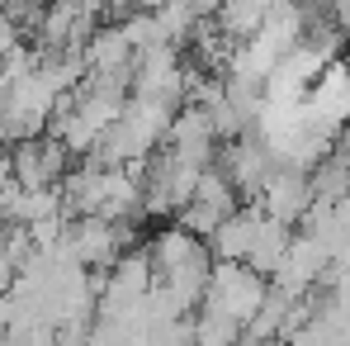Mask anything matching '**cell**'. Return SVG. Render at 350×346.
Listing matches in <instances>:
<instances>
[{
  "label": "cell",
  "instance_id": "4",
  "mask_svg": "<svg viewBox=\"0 0 350 346\" xmlns=\"http://www.w3.org/2000/svg\"><path fill=\"white\" fill-rule=\"evenodd\" d=\"M14 275H19V266H14V261H10V256L0 251V299H5V294L14 289Z\"/></svg>",
  "mask_w": 350,
  "mask_h": 346
},
{
  "label": "cell",
  "instance_id": "5",
  "mask_svg": "<svg viewBox=\"0 0 350 346\" xmlns=\"http://www.w3.org/2000/svg\"><path fill=\"white\" fill-rule=\"evenodd\" d=\"M5 237H10V228H5V223H0V251H5Z\"/></svg>",
  "mask_w": 350,
  "mask_h": 346
},
{
  "label": "cell",
  "instance_id": "2",
  "mask_svg": "<svg viewBox=\"0 0 350 346\" xmlns=\"http://www.w3.org/2000/svg\"><path fill=\"white\" fill-rule=\"evenodd\" d=\"M10 171L19 190H57L66 171V147L57 138H29L19 147H10Z\"/></svg>",
  "mask_w": 350,
  "mask_h": 346
},
{
  "label": "cell",
  "instance_id": "3",
  "mask_svg": "<svg viewBox=\"0 0 350 346\" xmlns=\"http://www.w3.org/2000/svg\"><path fill=\"white\" fill-rule=\"evenodd\" d=\"M260 195H265V219L289 223L293 214L303 209V199H308V185H303L298 175H270V185H265Z\"/></svg>",
  "mask_w": 350,
  "mask_h": 346
},
{
  "label": "cell",
  "instance_id": "1",
  "mask_svg": "<svg viewBox=\"0 0 350 346\" xmlns=\"http://www.w3.org/2000/svg\"><path fill=\"white\" fill-rule=\"evenodd\" d=\"M62 247L71 251V261L81 271H95V266H114L123 251H133V228L114 223V219H71Z\"/></svg>",
  "mask_w": 350,
  "mask_h": 346
}]
</instances>
